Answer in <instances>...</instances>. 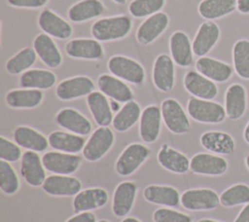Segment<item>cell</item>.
<instances>
[{"label":"cell","instance_id":"obj_40","mask_svg":"<svg viewBox=\"0 0 249 222\" xmlns=\"http://www.w3.org/2000/svg\"><path fill=\"white\" fill-rule=\"evenodd\" d=\"M36 56L34 48H24L7 61L6 70L12 75H18L31 67L36 61Z\"/></svg>","mask_w":249,"mask_h":222},{"label":"cell","instance_id":"obj_19","mask_svg":"<svg viewBox=\"0 0 249 222\" xmlns=\"http://www.w3.org/2000/svg\"><path fill=\"white\" fill-rule=\"evenodd\" d=\"M167 55L157 56L153 67V81L155 86L161 92H170L174 86V63Z\"/></svg>","mask_w":249,"mask_h":222},{"label":"cell","instance_id":"obj_39","mask_svg":"<svg viewBox=\"0 0 249 222\" xmlns=\"http://www.w3.org/2000/svg\"><path fill=\"white\" fill-rule=\"evenodd\" d=\"M233 68L236 74L245 80H249V40L240 39L232 47Z\"/></svg>","mask_w":249,"mask_h":222},{"label":"cell","instance_id":"obj_14","mask_svg":"<svg viewBox=\"0 0 249 222\" xmlns=\"http://www.w3.org/2000/svg\"><path fill=\"white\" fill-rule=\"evenodd\" d=\"M109 200L105 189L94 187L81 190L73 199V210L75 213L90 211L104 206Z\"/></svg>","mask_w":249,"mask_h":222},{"label":"cell","instance_id":"obj_8","mask_svg":"<svg viewBox=\"0 0 249 222\" xmlns=\"http://www.w3.org/2000/svg\"><path fill=\"white\" fill-rule=\"evenodd\" d=\"M43 165L47 170L53 174L70 175L75 173L81 166V157L76 154L59 151H50L42 157Z\"/></svg>","mask_w":249,"mask_h":222},{"label":"cell","instance_id":"obj_52","mask_svg":"<svg viewBox=\"0 0 249 222\" xmlns=\"http://www.w3.org/2000/svg\"><path fill=\"white\" fill-rule=\"evenodd\" d=\"M122 222H140V221L134 217H125L124 219L122 220Z\"/></svg>","mask_w":249,"mask_h":222},{"label":"cell","instance_id":"obj_33","mask_svg":"<svg viewBox=\"0 0 249 222\" xmlns=\"http://www.w3.org/2000/svg\"><path fill=\"white\" fill-rule=\"evenodd\" d=\"M49 144L55 151L77 154L83 151L86 141L82 135L65 131H53L49 137Z\"/></svg>","mask_w":249,"mask_h":222},{"label":"cell","instance_id":"obj_49","mask_svg":"<svg viewBox=\"0 0 249 222\" xmlns=\"http://www.w3.org/2000/svg\"><path fill=\"white\" fill-rule=\"evenodd\" d=\"M236 6L239 13L243 15L249 14V0H236Z\"/></svg>","mask_w":249,"mask_h":222},{"label":"cell","instance_id":"obj_2","mask_svg":"<svg viewBox=\"0 0 249 222\" xmlns=\"http://www.w3.org/2000/svg\"><path fill=\"white\" fill-rule=\"evenodd\" d=\"M187 110L192 119L203 124H219L227 116L225 107L220 103L195 96L189 99Z\"/></svg>","mask_w":249,"mask_h":222},{"label":"cell","instance_id":"obj_4","mask_svg":"<svg viewBox=\"0 0 249 222\" xmlns=\"http://www.w3.org/2000/svg\"><path fill=\"white\" fill-rule=\"evenodd\" d=\"M108 69L114 76L134 85L142 84L145 79L143 66L127 56H112L108 61Z\"/></svg>","mask_w":249,"mask_h":222},{"label":"cell","instance_id":"obj_51","mask_svg":"<svg viewBox=\"0 0 249 222\" xmlns=\"http://www.w3.org/2000/svg\"><path fill=\"white\" fill-rule=\"evenodd\" d=\"M243 137H244V140L246 141V143L249 144V122H248V124L246 125V127H245V129H244Z\"/></svg>","mask_w":249,"mask_h":222},{"label":"cell","instance_id":"obj_24","mask_svg":"<svg viewBox=\"0 0 249 222\" xmlns=\"http://www.w3.org/2000/svg\"><path fill=\"white\" fill-rule=\"evenodd\" d=\"M66 54L74 58L99 59L103 57V48L96 39H73L65 46Z\"/></svg>","mask_w":249,"mask_h":222},{"label":"cell","instance_id":"obj_29","mask_svg":"<svg viewBox=\"0 0 249 222\" xmlns=\"http://www.w3.org/2000/svg\"><path fill=\"white\" fill-rule=\"evenodd\" d=\"M89 109L99 127H108L113 122V112L110 101L101 92H92L87 96Z\"/></svg>","mask_w":249,"mask_h":222},{"label":"cell","instance_id":"obj_25","mask_svg":"<svg viewBox=\"0 0 249 222\" xmlns=\"http://www.w3.org/2000/svg\"><path fill=\"white\" fill-rule=\"evenodd\" d=\"M199 141L204 149L219 155H231L235 149L232 136L225 131H206L201 134Z\"/></svg>","mask_w":249,"mask_h":222},{"label":"cell","instance_id":"obj_53","mask_svg":"<svg viewBox=\"0 0 249 222\" xmlns=\"http://www.w3.org/2000/svg\"><path fill=\"white\" fill-rule=\"evenodd\" d=\"M197 222H220L217 220H213V219H208V218H204V219H200Z\"/></svg>","mask_w":249,"mask_h":222},{"label":"cell","instance_id":"obj_23","mask_svg":"<svg viewBox=\"0 0 249 222\" xmlns=\"http://www.w3.org/2000/svg\"><path fill=\"white\" fill-rule=\"evenodd\" d=\"M196 68L206 78L218 83L228 81L232 75V67L229 63L208 56L199 57L196 62Z\"/></svg>","mask_w":249,"mask_h":222},{"label":"cell","instance_id":"obj_13","mask_svg":"<svg viewBox=\"0 0 249 222\" xmlns=\"http://www.w3.org/2000/svg\"><path fill=\"white\" fill-rule=\"evenodd\" d=\"M184 87L192 95L201 99L211 100L218 94L216 84L196 71H189L185 74Z\"/></svg>","mask_w":249,"mask_h":222},{"label":"cell","instance_id":"obj_12","mask_svg":"<svg viewBox=\"0 0 249 222\" xmlns=\"http://www.w3.org/2000/svg\"><path fill=\"white\" fill-rule=\"evenodd\" d=\"M42 188L51 196L72 197L81 191L82 183L78 178L70 175L53 174L47 176Z\"/></svg>","mask_w":249,"mask_h":222},{"label":"cell","instance_id":"obj_21","mask_svg":"<svg viewBox=\"0 0 249 222\" xmlns=\"http://www.w3.org/2000/svg\"><path fill=\"white\" fill-rule=\"evenodd\" d=\"M55 121L61 128L78 135H87L91 131L90 122L79 111L73 108H63L55 116Z\"/></svg>","mask_w":249,"mask_h":222},{"label":"cell","instance_id":"obj_47","mask_svg":"<svg viewBox=\"0 0 249 222\" xmlns=\"http://www.w3.org/2000/svg\"><path fill=\"white\" fill-rule=\"evenodd\" d=\"M66 222H97L93 213L89 211L76 213V215L70 217Z\"/></svg>","mask_w":249,"mask_h":222},{"label":"cell","instance_id":"obj_7","mask_svg":"<svg viewBox=\"0 0 249 222\" xmlns=\"http://www.w3.org/2000/svg\"><path fill=\"white\" fill-rule=\"evenodd\" d=\"M162 120L166 128L175 134H183L190 130L189 118L181 106L174 98H166L160 106Z\"/></svg>","mask_w":249,"mask_h":222},{"label":"cell","instance_id":"obj_32","mask_svg":"<svg viewBox=\"0 0 249 222\" xmlns=\"http://www.w3.org/2000/svg\"><path fill=\"white\" fill-rule=\"evenodd\" d=\"M15 142L27 150L35 152H43L49 147V139H47L42 133L36 130L20 126L14 131Z\"/></svg>","mask_w":249,"mask_h":222},{"label":"cell","instance_id":"obj_48","mask_svg":"<svg viewBox=\"0 0 249 222\" xmlns=\"http://www.w3.org/2000/svg\"><path fill=\"white\" fill-rule=\"evenodd\" d=\"M234 222H249V204H246L245 206H243Z\"/></svg>","mask_w":249,"mask_h":222},{"label":"cell","instance_id":"obj_15","mask_svg":"<svg viewBox=\"0 0 249 222\" xmlns=\"http://www.w3.org/2000/svg\"><path fill=\"white\" fill-rule=\"evenodd\" d=\"M168 16L165 13H156L148 17L138 27L136 39L141 45L153 43L167 27Z\"/></svg>","mask_w":249,"mask_h":222},{"label":"cell","instance_id":"obj_55","mask_svg":"<svg viewBox=\"0 0 249 222\" xmlns=\"http://www.w3.org/2000/svg\"><path fill=\"white\" fill-rule=\"evenodd\" d=\"M113 1L117 4H124L126 2V0H113Z\"/></svg>","mask_w":249,"mask_h":222},{"label":"cell","instance_id":"obj_3","mask_svg":"<svg viewBox=\"0 0 249 222\" xmlns=\"http://www.w3.org/2000/svg\"><path fill=\"white\" fill-rule=\"evenodd\" d=\"M150 149L140 143H131L119 156L115 169L121 176H129L135 172L150 156Z\"/></svg>","mask_w":249,"mask_h":222},{"label":"cell","instance_id":"obj_31","mask_svg":"<svg viewBox=\"0 0 249 222\" xmlns=\"http://www.w3.org/2000/svg\"><path fill=\"white\" fill-rule=\"evenodd\" d=\"M33 48L40 59L49 67H58L62 61V57L56 45L46 33L36 36L33 42Z\"/></svg>","mask_w":249,"mask_h":222},{"label":"cell","instance_id":"obj_37","mask_svg":"<svg viewBox=\"0 0 249 222\" xmlns=\"http://www.w3.org/2000/svg\"><path fill=\"white\" fill-rule=\"evenodd\" d=\"M104 11V6L99 0H82L74 4L68 11L70 20L82 22L100 16Z\"/></svg>","mask_w":249,"mask_h":222},{"label":"cell","instance_id":"obj_44","mask_svg":"<svg viewBox=\"0 0 249 222\" xmlns=\"http://www.w3.org/2000/svg\"><path fill=\"white\" fill-rule=\"evenodd\" d=\"M153 220L154 222H192V217L171 208L160 207L154 211Z\"/></svg>","mask_w":249,"mask_h":222},{"label":"cell","instance_id":"obj_18","mask_svg":"<svg viewBox=\"0 0 249 222\" xmlns=\"http://www.w3.org/2000/svg\"><path fill=\"white\" fill-rule=\"evenodd\" d=\"M219 37L220 28L215 22L211 20L202 22L192 44L194 54L200 57L204 56L216 45Z\"/></svg>","mask_w":249,"mask_h":222},{"label":"cell","instance_id":"obj_20","mask_svg":"<svg viewBox=\"0 0 249 222\" xmlns=\"http://www.w3.org/2000/svg\"><path fill=\"white\" fill-rule=\"evenodd\" d=\"M98 89L106 96L119 102L126 103L132 100L133 92L130 88L120 78L108 74H103L97 80Z\"/></svg>","mask_w":249,"mask_h":222},{"label":"cell","instance_id":"obj_30","mask_svg":"<svg viewBox=\"0 0 249 222\" xmlns=\"http://www.w3.org/2000/svg\"><path fill=\"white\" fill-rule=\"evenodd\" d=\"M143 197L151 204L162 206H177L181 196L177 189L166 185H149L143 190Z\"/></svg>","mask_w":249,"mask_h":222},{"label":"cell","instance_id":"obj_41","mask_svg":"<svg viewBox=\"0 0 249 222\" xmlns=\"http://www.w3.org/2000/svg\"><path fill=\"white\" fill-rule=\"evenodd\" d=\"M220 204L225 207L249 204V186L237 183L229 187L220 195Z\"/></svg>","mask_w":249,"mask_h":222},{"label":"cell","instance_id":"obj_54","mask_svg":"<svg viewBox=\"0 0 249 222\" xmlns=\"http://www.w3.org/2000/svg\"><path fill=\"white\" fill-rule=\"evenodd\" d=\"M245 165H246V166H247V168L249 169V154L246 156V158H245Z\"/></svg>","mask_w":249,"mask_h":222},{"label":"cell","instance_id":"obj_22","mask_svg":"<svg viewBox=\"0 0 249 222\" xmlns=\"http://www.w3.org/2000/svg\"><path fill=\"white\" fill-rule=\"evenodd\" d=\"M247 106V93L245 88L238 83L231 85L225 93V110L231 120L240 119Z\"/></svg>","mask_w":249,"mask_h":222},{"label":"cell","instance_id":"obj_36","mask_svg":"<svg viewBox=\"0 0 249 222\" xmlns=\"http://www.w3.org/2000/svg\"><path fill=\"white\" fill-rule=\"evenodd\" d=\"M236 9V0H202L198 5L199 15L209 20L230 15Z\"/></svg>","mask_w":249,"mask_h":222},{"label":"cell","instance_id":"obj_6","mask_svg":"<svg viewBox=\"0 0 249 222\" xmlns=\"http://www.w3.org/2000/svg\"><path fill=\"white\" fill-rule=\"evenodd\" d=\"M114 133L108 127H99L96 129L83 149V156L89 162L100 160L113 146Z\"/></svg>","mask_w":249,"mask_h":222},{"label":"cell","instance_id":"obj_27","mask_svg":"<svg viewBox=\"0 0 249 222\" xmlns=\"http://www.w3.org/2000/svg\"><path fill=\"white\" fill-rule=\"evenodd\" d=\"M169 49L173 61L181 66L187 67L193 61V46L188 35L183 31H175L169 39Z\"/></svg>","mask_w":249,"mask_h":222},{"label":"cell","instance_id":"obj_34","mask_svg":"<svg viewBox=\"0 0 249 222\" xmlns=\"http://www.w3.org/2000/svg\"><path fill=\"white\" fill-rule=\"evenodd\" d=\"M43 92L35 89L12 90L6 94L7 104L16 109H29L38 106L43 100Z\"/></svg>","mask_w":249,"mask_h":222},{"label":"cell","instance_id":"obj_46","mask_svg":"<svg viewBox=\"0 0 249 222\" xmlns=\"http://www.w3.org/2000/svg\"><path fill=\"white\" fill-rule=\"evenodd\" d=\"M7 2L11 6L18 7V8L36 9L46 5L48 0H7Z\"/></svg>","mask_w":249,"mask_h":222},{"label":"cell","instance_id":"obj_35","mask_svg":"<svg viewBox=\"0 0 249 222\" xmlns=\"http://www.w3.org/2000/svg\"><path fill=\"white\" fill-rule=\"evenodd\" d=\"M56 82L54 73L45 69H31L23 72L20 76L19 84L23 89L47 90L52 88Z\"/></svg>","mask_w":249,"mask_h":222},{"label":"cell","instance_id":"obj_1","mask_svg":"<svg viewBox=\"0 0 249 222\" xmlns=\"http://www.w3.org/2000/svg\"><path fill=\"white\" fill-rule=\"evenodd\" d=\"M131 29V20L126 16L104 18L91 26V34L97 41H113L125 37Z\"/></svg>","mask_w":249,"mask_h":222},{"label":"cell","instance_id":"obj_5","mask_svg":"<svg viewBox=\"0 0 249 222\" xmlns=\"http://www.w3.org/2000/svg\"><path fill=\"white\" fill-rule=\"evenodd\" d=\"M180 204L191 211L211 210L219 205L220 196L208 188L189 189L181 195Z\"/></svg>","mask_w":249,"mask_h":222},{"label":"cell","instance_id":"obj_43","mask_svg":"<svg viewBox=\"0 0 249 222\" xmlns=\"http://www.w3.org/2000/svg\"><path fill=\"white\" fill-rule=\"evenodd\" d=\"M165 0H133L128 7L129 13L135 18L150 17L163 7Z\"/></svg>","mask_w":249,"mask_h":222},{"label":"cell","instance_id":"obj_50","mask_svg":"<svg viewBox=\"0 0 249 222\" xmlns=\"http://www.w3.org/2000/svg\"><path fill=\"white\" fill-rule=\"evenodd\" d=\"M110 107H111V110L113 113H118L120 110H121V105H120V102L115 100V99H110Z\"/></svg>","mask_w":249,"mask_h":222},{"label":"cell","instance_id":"obj_9","mask_svg":"<svg viewBox=\"0 0 249 222\" xmlns=\"http://www.w3.org/2000/svg\"><path fill=\"white\" fill-rule=\"evenodd\" d=\"M228 162L221 156L209 153H197L192 157L190 169L196 174L219 176L228 169Z\"/></svg>","mask_w":249,"mask_h":222},{"label":"cell","instance_id":"obj_16","mask_svg":"<svg viewBox=\"0 0 249 222\" xmlns=\"http://www.w3.org/2000/svg\"><path fill=\"white\" fill-rule=\"evenodd\" d=\"M161 111L157 105H149L141 113L139 124V134L146 143L155 142L160 135Z\"/></svg>","mask_w":249,"mask_h":222},{"label":"cell","instance_id":"obj_42","mask_svg":"<svg viewBox=\"0 0 249 222\" xmlns=\"http://www.w3.org/2000/svg\"><path fill=\"white\" fill-rule=\"evenodd\" d=\"M0 188L6 195H14L19 189V179L10 163L0 161Z\"/></svg>","mask_w":249,"mask_h":222},{"label":"cell","instance_id":"obj_11","mask_svg":"<svg viewBox=\"0 0 249 222\" xmlns=\"http://www.w3.org/2000/svg\"><path fill=\"white\" fill-rule=\"evenodd\" d=\"M94 92L92 80L87 76H76L60 82L56 89L55 94L61 100H72Z\"/></svg>","mask_w":249,"mask_h":222},{"label":"cell","instance_id":"obj_10","mask_svg":"<svg viewBox=\"0 0 249 222\" xmlns=\"http://www.w3.org/2000/svg\"><path fill=\"white\" fill-rule=\"evenodd\" d=\"M20 173L25 182L33 187L42 186L46 180V171L42 158L35 151H26L20 159Z\"/></svg>","mask_w":249,"mask_h":222},{"label":"cell","instance_id":"obj_38","mask_svg":"<svg viewBox=\"0 0 249 222\" xmlns=\"http://www.w3.org/2000/svg\"><path fill=\"white\" fill-rule=\"evenodd\" d=\"M141 113L139 104L134 100H130L124 103L121 110L116 113L112 125L117 131H126L140 119Z\"/></svg>","mask_w":249,"mask_h":222},{"label":"cell","instance_id":"obj_56","mask_svg":"<svg viewBox=\"0 0 249 222\" xmlns=\"http://www.w3.org/2000/svg\"><path fill=\"white\" fill-rule=\"evenodd\" d=\"M97 222H109L108 220H105V219H102V220H99V221H97Z\"/></svg>","mask_w":249,"mask_h":222},{"label":"cell","instance_id":"obj_26","mask_svg":"<svg viewBox=\"0 0 249 222\" xmlns=\"http://www.w3.org/2000/svg\"><path fill=\"white\" fill-rule=\"evenodd\" d=\"M40 28L48 35L57 39H67L72 35L71 25L49 9L41 12L38 18Z\"/></svg>","mask_w":249,"mask_h":222},{"label":"cell","instance_id":"obj_45","mask_svg":"<svg viewBox=\"0 0 249 222\" xmlns=\"http://www.w3.org/2000/svg\"><path fill=\"white\" fill-rule=\"evenodd\" d=\"M22 153L20 146L17 143L12 142L11 140L5 138L4 136L0 137V158L3 161L8 163H14L21 159Z\"/></svg>","mask_w":249,"mask_h":222},{"label":"cell","instance_id":"obj_28","mask_svg":"<svg viewBox=\"0 0 249 222\" xmlns=\"http://www.w3.org/2000/svg\"><path fill=\"white\" fill-rule=\"evenodd\" d=\"M158 162L166 170L183 174L190 169L191 160L183 153L163 144L159 150Z\"/></svg>","mask_w":249,"mask_h":222},{"label":"cell","instance_id":"obj_17","mask_svg":"<svg viewBox=\"0 0 249 222\" xmlns=\"http://www.w3.org/2000/svg\"><path fill=\"white\" fill-rule=\"evenodd\" d=\"M137 185L131 181L121 182L115 189L112 200V210L117 217H124L134 204Z\"/></svg>","mask_w":249,"mask_h":222}]
</instances>
